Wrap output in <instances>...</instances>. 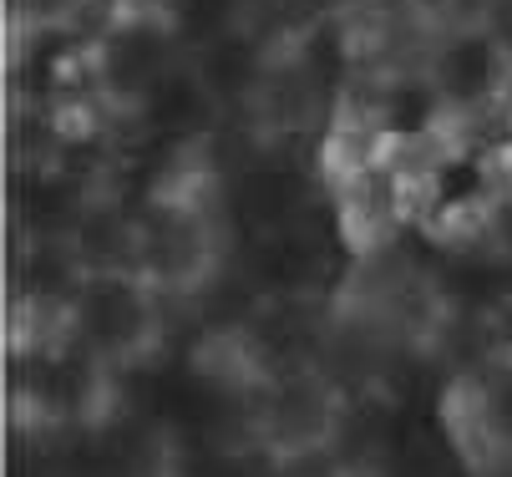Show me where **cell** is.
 I'll return each mask as SVG.
<instances>
[{
    "instance_id": "1",
    "label": "cell",
    "mask_w": 512,
    "mask_h": 477,
    "mask_svg": "<svg viewBox=\"0 0 512 477\" xmlns=\"http://www.w3.org/2000/svg\"><path fill=\"white\" fill-rule=\"evenodd\" d=\"M188 66V41L163 11H107L87 31V102L117 132Z\"/></svg>"
},
{
    "instance_id": "8",
    "label": "cell",
    "mask_w": 512,
    "mask_h": 477,
    "mask_svg": "<svg viewBox=\"0 0 512 477\" xmlns=\"http://www.w3.org/2000/svg\"><path fill=\"white\" fill-rule=\"evenodd\" d=\"M11 31H87L97 0H6Z\"/></svg>"
},
{
    "instance_id": "4",
    "label": "cell",
    "mask_w": 512,
    "mask_h": 477,
    "mask_svg": "<svg viewBox=\"0 0 512 477\" xmlns=\"http://www.w3.org/2000/svg\"><path fill=\"white\" fill-rule=\"evenodd\" d=\"M421 72L431 77L436 97L447 102L452 127L502 112V82H507V66L512 56L497 46V36L472 16V11H442L426 36H421Z\"/></svg>"
},
{
    "instance_id": "9",
    "label": "cell",
    "mask_w": 512,
    "mask_h": 477,
    "mask_svg": "<svg viewBox=\"0 0 512 477\" xmlns=\"http://www.w3.org/2000/svg\"><path fill=\"white\" fill-rule=\"evenodd\" d=\"M472 16H477V21L497 36V46L512 56V0H477Z\"/></svg>"
},
{
    "instance_id": "5",
    "label": "cell",
    "mask_w": 512,
    "mask_h": 477,
    "mask_svg": "<svg viewBox=\"0 0 512 477\" xmlns=\"http://www.w3.org/2000/svg\"><path fill=\"white\" fill-rule=\"evenodd\" d=\"M279 41H284V31L254 11L249 21H234L229 31L188 46V72L198 77V87L208 92V102L218 107L224 122L244 127L254 117L274 66H279Z\"/></svg>"
},
{
    "instance_id": "7",
    "label": "cell",
    "mask_w": 512,
    "mask_h": 477,
    "mask_svg": "<svg viewBox=\"0 0 512 477\" xmlns=\"http://www.w3.org/2000/svg\"><path fill=\"white\" fill-rule=\"evenodd\" d=\"M71 254L87 275H112V269H132L137 254V193L132 188H102L87 198L66 234Z\"/></svg>"
},
{
    "instance_id": "10",
    "label": "cell",
    "mask_w": 512,
    "mask_h": 477,
    "mask_svg": "<svg viewBox=\"0 0 512 477\" xmlns=\"http://www.w3.org/2000/svg\"><path fill=\"white\" fill-rule=\"evenodd\" d=\"M497 163H502V183H507V198H512V138H507V148L497 153Z\"/></svg>"
},
{
    "instance_id": "6",
    "label": "cell",
    "mask_w": 512,
    "mask_h": 477,
    "mask_svg": "<svg viewBox=\"0 0 512 477\" xmlns=\"http://www.w3.org/2000/svg\"><path fill=\"white\" fill-rule=\"evenodd\" d=\"M87 31H11V66H6L11 107L92 117V102H87Z\"/></svg>"
},
{
    "instance_id": "11",
    "label": "cell",
    "mask_w": 512,
    "mask_h": 477,
    "mask_svg": "<svg viewBox=\"0 0 512 477\" xmlns=\"http://www.w3.org/2000/svg\"><path fill=\"white\" fill-rule=\"evenodd\" d=\"M502 117L512 122V66H507V82H502Z\"/></svg>"
},
{
    "instance_id": "2",
    "label": "cell",
    "mask_w": 512,
    "mask_h": 477,
    "mask_svg": "<svg viewBox=\"0 0 512 477\" xmlns=\"http://www.w3.org/2000/svg\"><path fill=\"white\" fill-rule=\"evenodd\" d=\"M345 412H350V391L325 361L274 366L244 396V427H249L254 447L279 467H300V462L325 457L340 442Z\"/></svg>"
},
{
    "instance_id": "3",
    "label": "cell",
    "mask_w": 512,
    "mask_h": 477,
    "mask_svg": "<svg viewBox=\"0 0 512 477\" xmlns=\"http://www.w3.org/2000/svg\"><path fill=\"white\" fill-rule=\"evenodd\" d=\"M173 325V305L137 275V269H112V275H87L77 300L66 310V335L102 361L107 371H132L148 366Z\"/></svg>"
}]
</instances>
